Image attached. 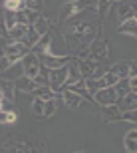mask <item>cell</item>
I'll use <instances>...</instances> for the list:
<instances>
[{"label":"cell","mask_w":137,"mask_h":153,"mask_svg":"<svg viewBox=\"0 0 137 153\" xmlns=\"http://www.w3.org/2000/svg\"><path fill=\"white\" fill-rule=\"evenodd\" d=\"M44 109H46V102L40 97H34L32 102V115L34 117H44Z\"/></svg>","instance_id":"f1b7e54d"},{"label":"cell","mask_w":137,"mask_h":153,"mask_svg":"<svg viewBox=\"0 0 137 153\" xmlns=\"http://www.w3.org/2000/svg\"><path fill=\"white\" fill-rule=\"evenodd\" d=\"M0 90H2V97L4 100H10V102H14L16 100V79H10V78H4L2 79V84H0Z\"/></svg>","instance_id":"4fadbf2b"},{"label":"cell","mask_w":137,"mask_h":153,"mask_svg":"<svg viewBox=\"0 0 137 153\" xmlns=\"http://www.w3.org/2000/svg\"><path fill=\"white\" fill-rule=\"evenodd\" d=\"M30 52H32V48L22 44V42H8V44L2 46V54H6V56L10 58L12 64H20Z\"/></svg>","instance_id":"3957f363"},{"label":"cell","mask_w":137,"mask_h":153,"mask_svg":"<svg viewBox=\"0 0 137 153\" xmlns=\"http://www.w3.org/2000/svg\"><path fill=\"white\" fill-rule=\"evenodd\" d=\"M28 26L30 24H16V26L8 32L10 42H24V38H26V34H28Z\"/></svg>","instance_id":"e0dca14e"},{"label":"cell","mask_w":137,"mask_h":153,"mask_svg":"<svg viewBox=\"0 0 137 153\" xmlns=\"http://www.w3.org/2000/svg\"><path fill=\"white\" fill-rule=\"evenodd\" d=\"M107 58H109V44L103 36H99V38H96L90 44V60H93V62H105Z\"/></svg>","instance_id":"277c9868"},{"label":"cell","mask_w":137,"mask_h":153,"mask_svg":"<svg viewBox=\"0 0 137 153\" xmlns=\"http://www.w3.org/2000/svg\"><path fill=\"white\" fill-rule=\"evenodd\" d=\"M74 153H90V151H74Z\"/></svg>","instance_id":"60d3db41"},{"label":"cell","mask_w":137,"mask_h":153,"mask_svg":"<svg viewBox=\"0 0 137 153\" xmlns=\"http://www.w3.org/2000/svg\"><path fill=\"white\" fill-rule=\"evenodd\" d=\"M56 111H58V102H56V100H50V102H46L44 117H52V115H56Z\"/></svg>","instance_id":"d6a6232c"},{"label":"cell","mask_w":137,"mask_h":153,"mask_svg":"<svg viewBox=\"0 0 137 153\" xmlns=\"http://www.w3.org/2000/svg\"><path fill=\"white\" fill-rule=\"evenodd\" d=\"M129 84H131V91H133V94H137V76L129 78Z\"/></svg>","instance_id":"74e56055"},{"label":"cell","mask_w":137,"mask_h":153,"mask_svg":"<svg viewBox=\"0 0 137 153\" xmlns=\"http://www.w3.org/2000/svg\"><path fill=\"white\" fill-rule=\"evenodd\" d=\"M8 28V32H10L14 26L18 24V20H16V12H10V10H4V22H2Z\"/></svg>","instance_id":"1f68e13d"},{"label":"cell","mask_w":137,"mask_h":153,"mask_svg":"<svg viewBox=\"0 0 137 153\" xmlns=\"http://www.w3.org/2000/svg\"><path fill=\"white\" fill-rule=\"evenodd\" d=\"M109 72H113L119 79H125V78H129V74H131V62H117V64H113V66L109 68Z\"/></svg>","instance_id":"ac0fdd59"},{"label":"cell","mask_w":137,"mask_h":153,"mask_svg":"<svg viewBox=\"0 0 137 153\" xmlns=\"http://www.w3.org/2000/svg\"><path fill=\"white\" fill-rule=\"evenodd\" d=\"M0 109L2 111H14V102H10V100H0Z\"/></svg>","instance_id":"8d00e7d4"},{"label":"cell","mask_w":137,"mask_h":153,"mask_svg":"<svg viewBox=\"0 0 137 153\" xmlns=\"http://www.w3.org/2000/svg\"><path fill=\"white\" fill-rule=\"evenodd\" d=\"M123 121L137 123V109H127V111H123Z\"/></svg>","instance_id":"e575fe53"},{"label":"cell","mask_w":137,"mask_h":153,"mask_svg":"<svg viewBox=\"0 0 137 153\" xmlns=\"http://www.w3.org/2000/svg\"><path fill=\"white\" fill-rule=\"evenodd\" d=\"M101 117L105 123H115V121H123V109L113 103V105H105L101 111Z\"/></svg>","instance_id":"30bf717a"},{"label":"cell","mask_w":137,"mask_h":153,"mask_svg":"<svg viewBox=\"0 0 137 153\" xmlns=\"http://www.w3.org/2000/svg\"><path fill=\"white\" fill-rule=\"evenodd\" d=\"M111 2H117V4H119V2H123V0H111Z\"/></svg>","instance_id":"ab89813d"},{"label":"cell","mask_w":137,"mask_h":153,"mask_svg":"<svg viewBox=\"0 0 137 153\" xmlns=\"http://www.w3.org/2000/svg\"><path fill=\"white\" fill-rule=\"evenodd\" d=\"M26 8H30V10H34V12H42L44 0H26Z\"/></svg>","instance_id":"836d02e7"},{"label":"cell","mask_w":137,"mask_h":153,"mask_svg":"<svg viewBox=\"0 0 137 153\" xmlns=\"http://www.w3.org/2000/svg\"><path fill=\"white\" fill-rule=\"evenodd\" d=\"M117 105H119L123 111H127V109H137V94H133V91H131V94L119 97Z\"/></svg>","instance_id":"7402d4cb"},{"label":"cell","mask_w":137,"mask_h":153,"mask_svg":"<svg viewBox=\"0 0 137 153\" xmlns=\"http://www.w3.org/2000/svg\"><path fill=\"white\" fill-rule=\"evenodd\" d=\"M50 48H52V32H48L40 38V42L34 46L32 52H36L38 56H46V54H50Z\"/></svg>","instance_id":"2e32d148"},{"label":"cell","mask_w":137,"mask_h":153,"mask_svg":"<svg viewBox=\"0 0 137 153\" xmlns=\"http://www.w3.org/2000/svg\"><path fill=\"white\" fill-rule=\"evenodd\" d=\"M131 18H135V8H133L131 4H127L125 0L119 2V4H117V22L123 24V22H127V20H131Z\"/></svg>","instance_id":"5bb4252c"},{"label":"cell","mask_w":137,"mask_h":153,"mask_svg":"<svg viewBox=\"0 0 137 153\" xmlns=\"http://www.w3.org/2000/svg\"><path fill=\"white\" fill-rule=\"evenodd\" d=\"M133 76H137V62H131V74H129V78H133Z\"/></svg>","instance_id":"f35d334b"},{"label":"cell","mask_w":137,"mask_h":153,"mask_svg":"<svg viewBox=\"0 0 137 153\" xmlns=\"http://www.w3.org/2000/svg\"><path fill=\"white\" fill-rule=\"evenodd\" d=\"M16 88H18V91H22V94H32V91L38 88V84H36V79H34V78L20 76V78L16 79Z\"/></svg>","instance_id":"9a60e30c"},{"label":"cell","mask_w":137,"mask_h":153,"mask_svg":"<svg viewBox=\"0 0 137 153\" xmlns=\"http://www.w3.org/2000/svg\"><path fill=\"white\" fill-rule=\"evenodd\" d=\"M4 10H10V12L26 10V0H4Z\"/></svg>","instance_id":"83f0119b"},{"label":"cell","mask_w":137,"mask_h":153,"mask_svg":"<svg viewBox=\"0 0 137 153\" xmlns=\"http://www.w3.org/2000/svg\"><path fill=\"white\" fill-rule=\"evenodd\" d=\"M30 96L40 97V100H44V102H50V100H56V91L52 90V85H38Z\"/></svg>","instance_id":"d6986e66"},{"label":"cell","mask_w":137,"mask_h":153,"mask_svg":"<svg viewBox=\"0 0 137 153\" xmlns=\"http://www.w3.org/2000/svg\"><path fill=\"white\" fill-rule=\"evenodd\" d=\"M111 4H113L111 0H96V12H97L99 22H103V20H105V16H107L109 6H111Z\"/></svg>","instance_id":"cb8c5ba5"},{"label":"cell","mask_w":137,"mask_h":153,"mask_svg":"<svg viewBox=\"0 0 137 153\" xmlns=\"http://www.w3.org/2000/svg\"><path fill=\"white\" fill-rule=\"evenodd\" d=\"M68 66H64V68H58V70H52L50 74V85L54 91H62L64 85L68 84Z\"/></svg>","instance_id":"52a82bcc"},{"label":"cell","mask_w":137,"mask_h":153,"mask_svg":"<svg viewBox=\"0 0 137 153\" xmlns=\"http://www.w3.org/2000/svg\"><path fill=\"white\" fill-rule=\"evenodd\" d=\"M10 66H14V64L10 62V58L6 56V54H2V58H0V70H2V72H8Z\"/></svg>","instance_id":"d590c367"},{"label":"cell","mask_w":137,"mask_h":153,"mask_svg":"<svg viewBox=\"0 0 137 153\" xmlns=\"http://www.w3.org/2000/svg\"><path fill=\"white\" fill-rule=\"evenodd\" d=\"M97 64L99 62H93V60H80V70H81V76L84 79L87 78H101L103 74H99V70H97Z\"/></svg>","instance_id":"7c38bea8"},{"label":"cell","mask_w":137,"mask_h":153,"mask_svg":"<svg viewBox=\"0 0 137 153\" xmlns=\"http://www.w3.org/2000/svg\"><path fill=\"white\" fill-rule=\"evenodd\" d=\"M123 147L127 153H137V129H129L123 137Z\"/></svg>","instance_id":"ffe728a7"},{"label":"cell","mask_w":137,"mask_h":153,"mask_svg":"<svg viewBox=\"0 0 137 153\" xmlns=\"http://www.w3.org/2000/svg\"><path fill=\"white\" fill-rule=\"evenodd\" d=\"M113 88L117 90L119 97L127 96V94H131V84H129V78H125V79H119V82H117V84H115Z\"/></svg>","instance_id":"f546056e"},{"label":"cell","mask_w":137,"mask_h":153,"mask_svg":"<svg viewBox=\"0 0 137 153\" xmlns=\"http://www.w3.org/2000/svg\"><path fill=\"white\" fill-rule=\"evenodd\" d=\"M101 26L103 22L97 20V24L81 22L66 30L64 38H66L68 48L72 50V56L78 58V60H87L90 58V44L101 36Z\"/></svg>","instance_id":"6da1fadb"},{"label":"cell","mask_w":137,"mask_h":153,"mask_svg":"<svg viewBox=\"0 0 137 153\" xmlns=\"http://www.w3.org/2000/svg\"><path fill=\"white\" fill-rule=\"evenodd\" d=\"M22 68H24V76H28V78H36V76L40 74V70H42L40 56H38L36 52H30L28 56L22 60Z\"/></svg>","instance_id":"5b68a950"},{"label":"cell","mask_w":137,"mask_h":153,"mask_svg":"<svg viewBox=\"0 0 137 153\" xmlns=\"http://www.w3.org/2000/svg\"><path fill=\"white\" fill-rule=\"evenodd\" d=\"M16 119H18L16 111H2V114H0V123L2 125H14Z\"/></svg>","instance_id":"4dcf8cb0"},{"label":"cell","mask_w":137,"mask_h":153,"mask_svg":"<svg viewBox=\"0 0 137 153\" xmlns=\"http://www.w3.org/2000/svg\"><path fill=\"white\" fill-rule=\"evenodd\" d=\"M117 82H119V78H117L113 72H109V70L101 76V78H99V85H101V90H103V88H113Z\"/></svg>","instance_id":"4316f807"},{"label":"cell","mask_w":137,"mask_h":153,"mask_svg":"<svg viewBox=\"0 0 137 153\" xmlns=\"http://www.w3.org/2000/svg\"><path fill=\"white\" fill-rule=\"evenodd\" d=\"M62 102L66 103V108L78 109L81 105V102H84V97H81L80 94H76L74 90H70V88H64L62 90Z\"/></svg>","instance_id":"8fae6325"},{"label":"cell","mask_w":137,"mask_h":153,"mask_svg":"<svg viewBox=\"0 0 137 153\" xmlns=\"http://www.w3.org/2000/svg\"><path fill=\"white\" fill-rule=\"evenodd\" d=\"M117 32L123 34V36H133V38H137V20H135V18H131V20L119 24Z\"/></svg>","instance_id":"44dd1931"},{"label":"cell","mask_w":137,"mask_h":153,"mask_svg":"<svg viewBox=\"0 0 137 153\" xmlns=\"http://www.w3.org/2000/svg\"><path fill=\"white\" fill-rule=\"evenodd\" d=\"M87 8H96V0H66L62 6H60V16H58V22L64 24L66 20L81 14Z\"/></svg>","instance_id":"7a4b0ae2"},{"label":"cell","mask_w":137,"mask_h":153,"mask_svg":"<svg viewBox=\"0 0 137 153\" xmlns=\"http://www.w3.org/2000/svg\"><path fill=\"white\" fill-rule=\"evenodd\" d=\"M70 90H74L76 94H80L84 100H87V102H96L93 100V96L90 94V90H87V85H86V79H81V82H78V84H74Z\"/></svg>","instance_id":"603a6c76"},{"label":"cell","mask_w":137,"mask_h":153,"mask_svg":"<svg viewBox=\"0 0 137 153\" xmlns=\"http://www.w3.org/2000/svg\"><path fill=\"white\" fill-rule=\"evenodd\" d=\"M32 26H34V30H36L40 36H44V34H48V32H50V20H48L44 14H42V16L38 18L34 24H32Z\"/></svg>","instance_id":"484cf974"},{"label":"cell","mask_w":137,"mask_h":153,"mask_svg":"<svg viewBox=\"0 0 137 153\" xmlns=\"http://www.w3.org/2000/svg\"><path fill=\"white\" fill-rule=\"evenodd\" d=\"M40 38H42V36L38 34V32H36V30H34V26L30 24V26H28V34H26V38H24V42H22V44L30 46V48L34 50V46L38 44V42H40Z\"/></svg>","instance_id":"d4e9b609"},{"label":"cell","mask_w":137,"mask_h":153,"mask_svg":"<svg viewBox=\"0 0 137 153\" xmlns=\"http://www.w3.org/2000/svg\"><path fill=\"white\" fill-rule=\"evenodd\" d=\"M135 20H137V8H135Z\"/></svg>","instance_id":"b9f144b4"},{"label":"cell","mask_w":137,"mask_h":153,"mask_svg":"<svg viewBox=\"0 0 137 153\" xmlns=\"http://www.w3.org/2000/svg\"><path fill=\"white\" fill-rule=\"evenodd\" d=\"M42 64H44L46 68L50 70H58V68H64V66H68L72 62V54L68 56H54V54H46V56H40Z\"/></svg>","instance_id":"ba28073f"},{"label":"cell","mask_w":137,"mask_h":153,"mask_svg":"<svg viewBox=\"0 0 137 153\" xmlns=\"http://www.w3.org/2000/svg\"><path fill=\"white\" fill-rule=\"evenodd\" d=\"M93 100H96V103L105 108V105H113V103L119 102V94H117L115 88H103L93 96Z\"/></svg>","instance_id":"8992f818"},{"label":"cell","mask_w":137,"mask_h":153,"mask_svg":"<svg viewBox=\"0 0 137 153\" xmlns=\"http://www.w3.org/2000/svg\"><path fill=\"white\" fill-rule=\"evenodd\" d=\"M68 84L64 85V88H72L74 84H78V82H81L84 79V76H81V70H80V60L78 58L72 56V62L68 64Z\"/></svg>","instance_id":"9c48e42d"}]
</instances>
